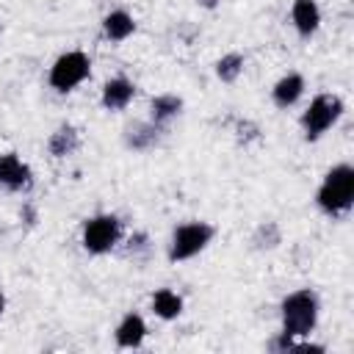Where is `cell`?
Segmentation results:
<instances>
[{
	"mask_svg": "<svg viewBox=\"0 0 354 354\" xmlns=\"http://www.w3.org/2000/svg\"><path fill=\"white\" fill-rule=\"evenodd\" d=\"M315 205L326 216H346L354 205V166L351 163H337L332 166L315 194Z\"/></svg>",
	"mask_w": 354,
	"mask_h": 354,
	"instance_id": "1",
	"label": "cell"
},
{
	"mask_svg": "<svg viewBox=\"0 0 354 354\" xmlns=\"http://www.w3.org/2000/svg\"><path fill=\"white\" fill-rule=\"evenodd\" d=\"M318 296L310 288L293 290L282 299L279 304V318H282V332L293 335V337H310L318 326Z\"/></svg>",
	"mask_w": 354,
	"mask_h": 354,
	"instance_id": "2",
	"label": "cell"
},
{
	"mask_svg": "<svg viewBox=\"0 0 354 354\" xmlns=\"http://www.w3.org/2000/svg\"><path fill=\"white\" fill-rule=\"evenodd\" d=\"M343 116V100L337 94H315L301 113V130L307 141H318Z\"/></svg>",
	"mask_w": 354,
	"mask_h": 354,
	"instance_id": "3",
	"label": "cell"
},
{
	"mask_svg": "<svg viewBox=\"0 0 354 354\" xmlns=\"http://www.w3.org/2000/svg\"><path fill=\"white\" fill-rule=\"evenodd\" d=\"M216 230L213 224L207 221H188V224H180L174 232H171V241H169V260L171 263H183V260H191L196 257L199 252L207 249V243L213 241Z\"/></svg>",
	"mask_w": 354,
	"mask_h": 354,
	"instance_id": "4",
	"label": "cell"
},
{
	"mask_svg": "<svg viewBox=\"0 0 354 354\" xmlns=\"http://www.w3.org/2000/svg\"><path fill=\"white\" fill-rule=\"evenodd\" d=\"M122 238V221L113 213H97L91 218H86L83 232H80V243L88 254H108Z\"/></svg>",
	"mask_w": 354,
	"mask_h": 354,
	"instance_id": "5",
	"label": "cell"
},
{
	"mask_svg": "<svg viewBox=\"0 0 354 354\" xmlns=\"http://www.w3.org/2000/svg\"><path fill=\"white\" fill-rule=\"evenodd\" d=\"M88 75H91V61H88V55L80 53V50H69V53L58 55L55 64L50 66L47 83H50L55 91L66 94V91L77 88Z\"/></svg>",
	"mask_w": 354,
	"mask_h": 354,
	"instance_id": "6",
	"label": "cell"
},
{
	"mask_svg": "<svg viewBox=\"0 0 354 354\" xmlns=\"http://www.w3.org/2000/svg\"><path fill=\"white\" fill-rule=\"evenodd\" d=\"M30 185H33L30 166L14 152H3L0 155V188H6V191H28Z\"/></svg>",
	"mask_w": 354,
	"mask_h": 354,
	"instance_id": "7",
	"label": "cell"
},
{
	"mask_svg": "<svg viewBox=\"0 0 354 354\" xmlns=\"http://www.w3.org/2000/svg\"><path fill=\"white\" fill-rule=\"evenodd\" d=\"M133 97H136V83L122 77V75H116V77L105 80L100 102H102L105 111H124L133 102Z\"/></svg>",
	"mask_w": 354,
	"mask_h": 354,
	"instance_id": "8",
	"label": "cell"
},
{
	"mask_svg": "<svg viewBox=\"0 0 354 354\" xmlns=\"http://www.w3.org/2000/svg\"><path fill=\"white\" fill-rule=\"evenodd\" d=\"M290 22L301 39H310L321 28V8L315 0H293L290 6Z\"/></svg>",
	"mask_w": 354,
	"mask_h": 354,
	"instance_id": "9",
	"label": "cell"
},
{
	"mask_svg": "<svg viewBox=\"0 0 354 354\" xmlns=\"http://www.w3.org/2000/svg\"><path fill=\"white\" fill-rule=\"evenodd\" d=\"M124 147L133 152H147L160 141V127L155 122H130L124 127Z\"/></svg>",
	"mask_w": 354,
	"mask_h": 354,
	"instance_id": "10",
	"label": "cell"
},
{
	"mask_svg": "<svg viewBox=\"0 0 354 354\" xmlns=\"http://www.w3.org/2000/svg\"><path fill=\"white\" fill-rule=\"evenodd\" d=\"M113 337H116V346L119 348H141V343L147 340V321L138 313H127L119 321Z\"/></svg>",
	"mask_w": 354,
	"mask_h": 354,
	"instance_id": "11",
	"label": "cell"
},
{
	"mask_svg": "<svg viewBox=\"0 0 354 354\" xmlns=\"http://www.w3.org/2000/svg\"><path fill=\"white\" fill-rule=\"evenodd\" d=\"M301 94H304V77H301L299 72L282 75V77L274 83V88H271V100H274L277 108H290V105H296V102L301 100Z\"/></svg>",
	"mask_w": 354,
	"mask_h": 354,
	"instance_id": "12",
	"label": "cell"
},
{
	"mask_svg": "<svg viewBox=\"0 0 354 354\" xmlns=\"http://www.w3.org/2000/svg\"><path fill=\"white\" fill-rule=\"evenodd\" d=\"M102 33H105V39H111V41H124V39H130V36L136 33V19H133V14L124 11V8L108 11L105 19H102Z\"/></svg>",
	"mask_w": 354,
	"mask_h": 354,
	"instance_id": "13",
	"label": "cell"
},
{
	"mask_svg": "<svg viewBox=\"0 0 354 354\" xmlns=\"http://www.w3.org/2000/svg\"><path fill=\"white\" fill-rule=\"evenodd\" d=\"M77 147H80V133L72 124H61L47 138V152L53 158H69V155L77 152Z\"/></svg>",
	"mask_w": 354,
	"mask_h": 354,
	"instance_id": "14",
	"label": "cell"
},
{
	"mask_svg": "<svg viewBox=\"0 0 354 354\" xmlns=\"http://www.w3.org/2000/svg\"><path fill=\"white\" fill-rule=\"evenodd\" d=\"M180 113H183V100L177 94H158L149 102V122H155L158 127L169 124Z\"/></svg>",
	"mask_w": 354,
	"mask_h": 354,
	"instance_id": "15",
	"label": "cell"
},
{
	"mask_svg": "<svg viewBox=\"0 0 354 354\" xmlns=\"http://www.w3.org/2000/svg\"><path fill=\"white\" fill-rule=\"evenodd\" d=\"M152 313L160 318V321H174L180 318L183 313V296L169 290V288H160L152 293Z\"/></svg>",
	"mask_w": 354,
	"mask_h": 354,
	"instance_id": "16",
	"label": "cell"
},
{
	"mask_svg": "<svg viewBox=\"0 0 354 354\" xmlns=\"http://www.w3.org/2000/svg\"><path fill=\"white\" fill-rule=\"evenodd\" d=\"M282 243V232H279V224L277 221H260L252 232V246L257 252H271Z\"/></svg>",
	"mask_w": 354,
	"mask_h": 354,
	"instance_id": "17",
	"label": "cell"
},
{
	"mask_svg": "<svg viewBox=\"0 0 354 354\" xmlns=\"http://www.w3.org/2000/svg\"><path fill=\"white\" fill-rule=\"evenodd\" d=\"M243 66H246V58L241 53H227L216 61V77L221 83H235L243 75Z\"/></svg>",
	"mask_w": 354,
	"mask_h": 354,
	"instance_id": "18",
	"label": "cell"
},
{
	"mask_svg": "<svg viewBox=\"0 0 354 354\" xmlns=\"http://www.w3.org/2000/svg\"><path fill=\"white\" fill-rule=\"evenodd\" d=\"M232 133H235V138H238L241 144H252V141L260 138V127H257L252 119H235Z\"/></svg>",
	"mask_w": 354,
	"mask_h": 354,
	"instance_id": "19",
	"label": "cell"
},
{
	"mask_svg": "<svg viewBox=\"0 0 354 354\" xmlns=\"http://www.w3.org/2000/svg\"><path fill=\"white\" fill-rule=\"evenodd\" d=\"M293 343H296L293 335H288V332H277V335L268 340V351H274V354H290Z\"/></svg>",
	"mask_w": 354,
	"mask_h": 354,
	"instance_id": "20",
	"label": "cell"
},
{
	"mask_svg": "<svg viewBox=\"0 0 354 354\" xmlns=\"http://www.w3.org/2000/svg\"><path fill=\"white\" fill-rule=\"evenodd\" d=\"M141 249H147V232H138V235L130 238V243H127V252H130V254H136V252H141Z\"/></svg>",
	"mask_w": 354,
	"mask_h": 354,
	"instance_id": "21",
	"label": "cell"
},
{
	"mask_svg": "<svg viewBox=\"0 0 354 354\" xmlns=\"http://www.w3.org/2000/svg\"><path fill=\"white\" fill-rule=\"evenodd\" d=\"M19 218H25V224H30V227H33V224H36V210H33L30 205H25V207L19 210Z\"/></svg>",
	"mask_w": 354,
	"mask_h": 354,
	"instance_id": "22",
	"label": "cell"
},
{
	"mask_svg": "<svg viewBox=\"0 0 354 354\" xmlns=\"http://www.w3.org/2000/svg\"><path fill=\"white\" fill-rule=\"evenodd\" d=\"M218 3H221V0H196V6H199V8H207V11L218 8Z\"/></svg>",
	"mask_w": 354,
	"mask_h": 354,
	"instance_id": "23",
	"label": "cell"
},
{
	"mask_svg": "<svg viewBox=\"0 0 354 354\" xmlns=\"http://www.w3.org/2000/svg\"><path fill=\"white\" fill-rule=\"evenodd\" d=\"M6 313V296H3V290H0V315Z\"/></svg>",
	"mask_w": 354,
	"mask_h": 354,
	"instance_id": "24",
	"label": "cell"
}]
</instances>
